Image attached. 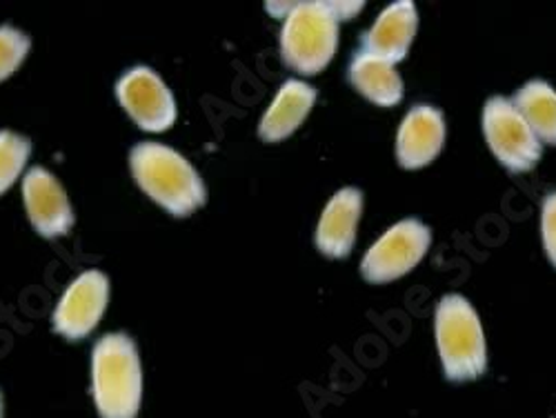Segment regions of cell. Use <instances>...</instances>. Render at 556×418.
<instances>
[{
	"label": "cell",
	"mask_w": 556,
	"mask_h": 418,
	"mask_svg": "<svg viewBox=\"0 0 556 418\" xmlns=\"http://www.w3.org/2000/svg\"><path fill=\"white\" fill-rule=\"evenodd\" d=\"M134 180L156 205L176 218L205 205L207 192L201 174L176 150L161 143H138L129 154Z\"/></svg>",
	"instance_id": "6da1fadb"
},
{
	"label": "cell",
	"mask_w": 556,
	"mask_h": 418,
	"mask_svg": "<svg viewBox=\"0 0 556 418\" xmlns=\"http://www.w3.org/2000/svg\"><path fill=\"white\" fill-rule=\"evenodd\" d=\"M91 396L101 418H136L143 401V367L136 343L105 334L91 352Z\"/></svg>",
	"instance_id": "7a4b0ae2"
},
{
	"label": "cell",
	"mask_w": 556,
	"mask_h": 418,
	"mask_svg": "<svg viewBox=\"0 0 556 418\" xmlns=\"http://www.w3.org/2000/svg\"><path fill=\"white\" fill-rule=\"evenodd\" d=\"M437 347L445 379L452 383L477 381L488 369V350L479 314L460 294H445L434 312Z\"/></svg>",
	"instance_id": "3957f363"
},
{
	"label": "cell",
	"mask_w": 556,
	"mask_h": 418,
	"mask_svg": "<svg viewBox=\"0 0 556 418\" xmlns=\"http://www.w3.org/2000/svg\"><path fill=\"white\" fill-rule=\"evenodd\" d=\"M339 45V21L328 3H296L281 31V56L303 76L326 69Z\"/></svg>",
	"instance_id": "277c9868"
},
{
	"label": "cell",
	"mask_w": 556,
	"mask_h": 418,
	"mask_svg": "<svg viewBox=\"0 0 556 418\" xmlns=\"http://www.w3.org/2000/svg\"><path fill=\"white\" fill-rule=\"evenodd\" d=\"M483 136L498 163L515 174L534 169L543 156L536 134L530 129L526 118L509 99L492 97L485 103Z\"/></svg>",
	"instance_id": "5b68a950"
},
{
	"label": "cell",
	"mask_w": 556,
	"mask_h": 418,
	"mask_svg": "<svg viewBox=\"0 0 556 418\" xmlns=\"http://www.w3.org/2000/svg\"><path fill=\"white\" fill-rule=\"evenodd\" d=\"M432 245V229L419 218H405L390 227L386 235L367 250L361 274L367 283H392L424 261Z\"/></svg>",
	"instance_id": "8992f818"
},
{
	"label": "cell",
	"mask_w": 556,
	"mask_h": 418,
	"mask_svg": "<svg viewBox=\"0 0 556 418\" xmlns=\"http://www.w3.org/2000/svg\"><path fill=\"white\" fill-rule=\"evenodd\" d=\"M110 301V278L101 269H87L76 276L61 296L52 325L67 341H80L97 328Z\"/></svg>",
	"instance_id": "52a82bcc"
},
{
	"label": "cell",
	"mask_w": 556,
	"mask_h": 418,
	"mask_svg": "<svg viewBox=\"0 0 556 418\" xmlns=\"http://www.w3.org/2000/svg\"><path fill=\"white\" fill-rule=\"evenodd\" d=\"M116 97L129 118L143 131H165L176 121L169 87L150 67H134L116 83Z\"/></svg>",
	"instance_id": "ba28073f"
},
{
	"label": "cell",
	"mask_w": 556,
	"mask_h": 418,
	"mask_svg": "<svg viewBox=\"0 0 556 418\" xmlns=\"http://www.w3.org/2000/svg\"><path fill=\"white\" fill-rule=\"evenodd\" d=\"M23 199L27 216L45 239L70 235L76 223L72 203L59 178L45 167H31L23 178Z\"/></svg>",
	"instance_id": "9c48e42d"
},
{
	"label": "cell",
	"mask_w": 556,
	"mask_h": 418,
	"mask_svg": "<svg viewBox=\"0 0 556 418\" xmlns=\"http://www.w3.org/2000/svg\"><path fill=\"white\" fill-rule=\"evenodd\" d=\"M445 143V118L432 105H416L407 112L396 136V159L403 169L430 165Z\"/></svg>",
	"instance_id": "30bf717a"
},
{
	"label": "cell",
	"mask_w": 556,
	"mask_h": 418,
	"mask_svg": "<svg viewBox=\"0 0 556 418\" xmlns=\"http://www.w3.org/2000/svg\"><path fill=\"white\" fill-rule=\"evenodd\" d=\"M361 214H363L361 190L356 188L339 190L320 214V220L316 227L318 252L328 258L350 256L356 241V227H358Z\"/></svg>",
	"instance_id": "8fae6325"
},
{
	"label": "cell",
	"mask_w": 556,
	"mask_h": 418,
	"mask_svg": "<svg viewBox=\"0 0 556 418\" xmlns=\"http://www.w3.org/2000/svg\"><path fill=\"white\" fill-rule=\"evenodd\" d=\"M419 27V14L409 0H399L386 8L372 29L363 34V52L379 56L392 65L403 61Z\"/></svg>",
	"instance_id": "7c38bea8"
},
{
	"label": "cell",
	"mask_w": 556,
	"mask_h": 418,
	"mask_svg": "<svg viewBox=\"0 0 556 418\" xmlns=\"http://www.w3.org/2000/svg\"><path fill=\"white\" fill-rule=\"evenodd\" d=\"M316 103V89L305 80L290 78L278 89L276 99L258 123V136L265 143H278L292 136Z\"/></svg>",
	"instance_id": "4fadbf2b"
},
{
	"label": "cell",
	"mask_w": 556,
	"mask_h": 418,
	"mask_svg": "<svg viewBox=\"0 0 556 418\" xmlns=\"http://www.w3.org/2000/svg\"><path fill=\"white\" fill-rule=\"evenodd\" d=\"M350 83L361 94L381 107H394L403 99V80L396 67L372 54H356L348 69Z\"/></svg>",
	"instance_id": "5bb4252c"
},
{
	"label": "cell",
	"mask_w": 556,
	"mask_h": 418,
	"mask_svg": "<svg viewBox=\"0 0 556 418\" xmlns=\"http://www.w3.org/2000/svg\"><path fill=\"white\" fill-rule=\"evenodd\" d=\"M539 141L556 145V91L545 80L526 83L513 99Z\"/></svg>",
	"instance_id": "9a60e30c"
},
{
	"label": "cell",
	"mask_w": 556,
	"mask_h": 418,
	"mask_svg": "<svg viewBox=\"0 0 556 418\" xmlns=\"http://www.w3.org/2000/svg\"><path fill=\"white\" fill-rule=\"evenodd\" d=\"M29 154H31L29 138L10 129H0V197H3L18 180V176L27 165Z\"/></svg>",
	"instance_id": "2e32d148"
},
{
	"label": "cell",
	"mask_w": 556,
	"mask_h": 418,
	"mask_svg": "<svg viewBox=\"0 0 556 418\" xmlns=\"http://www.w3.org/2000/svg\"><path fill=\"white\" fill-rule=\"evenodd\" d=\"M29 36L12 25L0 27V83L8 80L27 59Z\"/></svg>",
	"instance_id": "e0dca14e"
},
{
	"label": "cell",
	"mask_w": 556,
	"mask_h": 418,
	"mask_svg": "<svg viewBox=\"0 0 556 418\" xmlns=\"http://www.w3.org/2000/svg\"><path fill=\"white\" fill-rule=\"evenodd\" d=\"M541 237L549 263L556 267V192L545 197L541 207Z\"/></svg>",
	"instance_id": "ac0fdd59"
},
{
	"label": "cell",
	"mask_w": 556,
	"mask_h": 418,
	"mask_svg": "<svg viewBox=\"0 0 556 418\" xmlns=\"http://www.w3.org/2000/svg\"><path fill=\"white\" fill-rule=\"evenodd\" d=\"M328 5L332 10V14L337 16V21L341 23V21H348V18L356 16L363 10L365 3H328Z\"/></svg>",
	"instance_id": "d6986e66"
},
{
	"label": "cell",
	"mask_w": 556,
	"mask_h": 418,
	"mask_svg": "<svg viewBox=\"0 0 556 418\" xmlns=\"http://www.w3.org/2000/svg\"><path fill=\"white\" fill-rule=\"evenodd\" d=\"M5 416V403H3V394H0V418Z\"/></svg>",
	"instance_id": "ffe728a7"
}]
</instances>
